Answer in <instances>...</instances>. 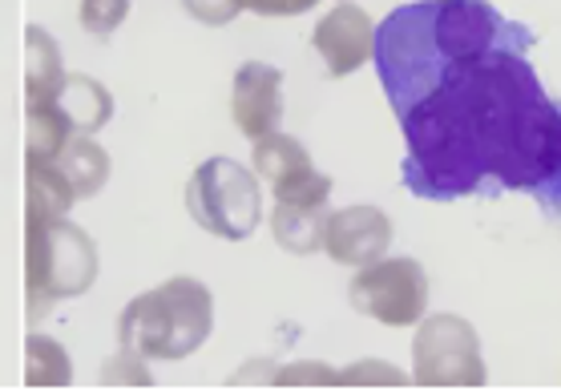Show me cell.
I'll return each mask as SVG.
<instances>
[{"mask_svg":"<svg viewBox=\"0 0 561 391\" xmlns=\"http://www.w3.org/2000/svg\"><path fill=\"white\" fill-rule=\"evenodd\" d=\"M182 4H186V13L198 16L203 25H227V21H234V16L243 13L239 0H182Z\"/></svg>","mask_w":561,"mask_h":391,"instance_id":"ffe728a7","label":"cell"},{"mask_svg":"<svg viewBox=\"0 0 561 391\" xmlns=\"http://www.w3.org/2000/svg\"><path fill=\"white\" fill-rule=\"evenodd\" d=\"M53 165L61 170V177L69 182L77 203L93 198L105 186V177H110V153L93 138H85V134H73V138L65 141V150L53 158Z\"/></svg>","mask_w":561,"mask_h":391,"instance_id":"4fadbf2b","label":"cell"},{"mask_svg":"<svg viewBox=\"0 0 561 391\" xmlns=\"http://www.w3.org/2000/svg\"><path fill=\"white\" fill-rule=\"evenodd\" d=\"M255 170L267 177L271 186H279L287 177L311 170V158H307L304 146L295 138H287V134H267V138L255 141Z\"/></svg>","mask_w":561,"mask_h":391,"instance_id":"e0dca14e","label":"cell"},{"mask_svg":"<svg viewBox=\"0 0 561 391\" xmlns=\"http://www.w3.org/2000/svg\"><path fill=\"white\" fill-rule=\"evenodd\" d=\"M25 45H28L25 102L28 105H45V102H53V93H57V89H61V81H65L61 49H57V41H53L41 25L25 28Z\"/></svg>","mask_w":561,"mask_h":391,"instance_id":"5bb4252c","label":"cell"},{"mask_svg":"<svg viewBox=\"0 0 561 391\" xmlns=\"http://www.w3.org/2000/svg\"><path fill=\"white\" fill-rule=\"evenodd\" d=\"M77 16H81V25L90 28L93 37H110L129 16V0H81Z\"/></svg>","mask_w":561,"mask_h":391,"instance_id":"d6986e66","label":"cell"},{"mask_svg":"<svg viewBox=\"0 0 561 391\" xmlns=\"http://www.w3.org/2000/svg\"><path fill=\"white\" fill-rule=\"evenodd\" d=\"M428 303V275L416 258H376L352 283V307L383 327H412Z\"/></svg>","mask_w":561,"mask_h":391,"instance_id":"8992f818","label":"cell"},{"mask_svg":"<svg viewBox=\"0 0 561 391\" xmlns=\"http://www.w3.org/2000/svg\"><path fill=\"white\" fill-rule=\"evenodd\" d=\"M28 383H69L61 343L41 340V335L28 340Z\"/></svg>","mask_w":561,"mask_h":391,"instance_id":"ac0fdd59","label":"cell"},{"mask_svg":"<svg viewBox=\"0 0 561 391\" xmlns=\"http://www.w3.org/2000/svg\"><path fill=\"white\" fill-rule=\"evenodd\" d=\"M215 303L198 278H170L146 290L117 319V343L129 359H186L210 340Z\"/></svg>","mask_w":561,"mask_h":391,"instance_id":"3957f363","label":"cell"},{"mask_svg":"<svg viewBox=\"0 0 561 391\" xmlns=\"http://www.w3.org/2000/svg\"><path fill=\"white\" fill-rule=\"evenodd\" d=\"M53 105H57V114L69 122L73 134H98V129L114 117V97H110V89L102 81H93V77H81V73H65L61 89L53 93Z\"/></svg>","mask_w":561,"mask_h":391,"instance_id":"8fae6325","label":"cell"},{"mask_svg":"<svg viewBox=\"0 0 561 391\" xmlns=\"http://www.w3.org/2000/svg\"><path fill=\"white\" fill-rule=\"evenodd\" d=\"M234 126L247 138L259 141L275 134L283 122V73L267 61H243L234 73V97H230Z\"/></svg>","mask_w":561,"mask_h":391,"instance_id":"ba28073f","label":"cell"},{"mask_svg":"<svg viewBox=\"0 0 561 391\" xmlns=\"http://www.w3.org/2000/svg\"><path fill=\"white\" fill-rule=\"evenodd\" d=\"M186 210L198 227L218 239H251L259 215H263L259 182L234 158H210L194 170L191 186H186Z\"/></svg>","mask_w":561,"mask_h":391,"instance_id":"5b68a950","label":"cell"},{"mask_svg":"<svg viewBox=\"0 0 561 391\" xmlns=\"http://www.w3.org/2000/svg\"><path fill=\"white\" fill-rule=\"evenodd\" d=\"M25 218H65L69 206L77 203L69 182L53 162L28 165V186H25Z\"/></svg>","mask_w":561,"mask_h":391,"instance_id":"2e32d148","label":"cell"},{"mask_svg":"<svg viewBox=\"0 0 561 391\" xmlns=\"http://www.w3.org/2000/svg\"><path fill=\"white\" fill-rule=\"evenodd\" d=\"M98 278V246L65 218H25V290L28 315L41 319L53 303L85 295Z\"/></svg>","mask_w":561,"mask_h":391,"instance_id":"277c9868","label":"cell"},{"mask_svg":"<svg viewBox=\"0 0 561 391\" xmlns=\"http://www.w3.org/2000/svg\"><path fill=\"white\" fill-rule=\"evenodd\" d=\"M392 242V222L376 206H352L340 215H328L323 222V246L335 263L368 266L376 263Z\"/></svg>","mask_w":561,"mask_h":391,"instance_id":"30bf717a","label":"cell"},{"mask_svg":"<svg viewBox=\"0 0 561 391\" xmlns=\"http://www.w3.org/2000/svg\"><path fill=\"white\" fill-rule=\"evenodd\" d=\"M311 4L316 0H239V9H251V13H263V16H299Z\"/></svg>","mask_w":561,"mask_h":391,"instance_id":"44dd1931","label":"cell"},{"mask_svg":"<svg viewBox=\"0 0 561 391\" xmlns=\"http://www.w3.org/2000/svg\"><path fill=\"white\" fill-rule=\"evenodd\" d=\"M73 138V129L57 114V105L45 102V105H28L25 114V158L28 165H41V162H53L57 153L65 150V141Z\"/></svg>","mask_w":561,"mask_h":391,"instance_id":"9a60e30c","label":"cell"},{"mask_svg":"<svg viewBox=\"0 0 561 391\" xmlns=\"http://www.w3.org/2000/svg\"><path fill=\"white\" fill-rule=\"evenodd\" d=\"M529 37L534 28L522 21H505L489 0H416L376 25L371 61L400 117L457 61Z\"/></svg>","mask_w":561,"mask_h":391,"instance_id":"7a4b0ae2","label":"cell"},{"mask_svg":"<svg viewBox=\"0 0 561 391\" xmlns=\"http://www.w3.org/2000/svg\"><path fill=\"white\" fill-rule=\"evenodd\" d=\"M371 33H376V25H371V16L364 9H356V4H335L332 13L316 25L311 45L323 57L328 73L347 77L371 57Z\"/></svg>","mask_w":561,"mask_h":391,"instance_id":"9c48e42d","label":"cell"},{"mask_svg":"<svg viewBox=\"0 0 561 391\" xmlns=\"http://www.w3.org/2000/svg\"><path fill=\"white\" fill-rule=\"evenodd\" d=\"M534 41L465 57L409 114L404 186L424 203L529 194L561 218V105L529 65Z\"/></svg>","mask_w":561,"mask_h":391,"instance_id":"6da1fadb","label":"cell"},{"mask_svg":"<svg viewBox=\"0 0 561 391\" xmlns=\"http://www.w3.org/2000/svg\"><path fill=\"white\" fill-rule=\"evenodd\" d=\"M323 222H328V198H291V203H275V215H271L275 242L295 254H311L323 246Z\"/></svg>","mask_w":561,"mask_h":391,"instance_id":"7c38bea8","label":"cell"},{"mask_svg":"<svg viewBox=\"0 0 561 391\" xmlns=\"http://www.w3.org/2000/svg\"><path fill=\"white\" fill-rule=\"evenodd\" d=\"M416 383H485L477 331L457 315H433L416 335Z\"/></svg>","mask_w":561,"mask_h":391,"instance_id":"52a82bcc","label":"cell"}]
</instances>
